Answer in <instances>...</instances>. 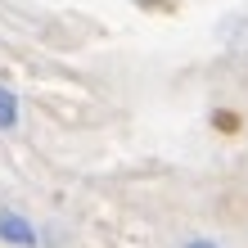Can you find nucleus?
Instances as JSON below:
<instances>
[{"mask_svg": "<svg viewBox=\"0 0 248 248\" xmlns=\"http://www.w3.org/2000/svg\"><path fill=\"white\" fill-rule=\"evenodd\" d=\"M0 239H5V244H14V248H36V244H41V230L27 221L23 212L0 208Z\"/></svg>", "mask_w": 248, "mask_h": 248, "instance_id": "nucleus-1", "label": "nucleus"}, {"mask_svg": "<svg viewBox=\"0 0 248 248\" xmlns=\"http://www.w3.org/2000/svg\"><path fill=\"white\" fill-rule=\"evenodd\" d=\"M14 126H18V95L0 86V131H14Z\"/></svg>", "mask_w": 248, "mask_h": 248, "instance_id": "nucleus-2", "label": "nucleus"}, {"mask_svg": "<svg viewBox=\"0 0 248 248\" xmlns=\"http://www.w3.org/2000/svg\"><path fill=\"white\" fill-rule=\"evenodd\" d=\"M185 248H217V244H212V239H189Z\"/></svg>", "mask_w": 248, "mask_h": 248, "instance_id": "nucleus-3", "label": "nucleus"}]
</instances>
